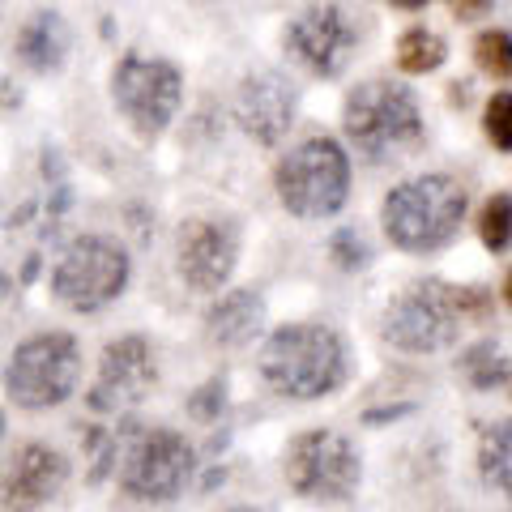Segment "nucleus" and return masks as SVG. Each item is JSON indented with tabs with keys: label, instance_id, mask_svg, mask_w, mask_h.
Listing matches in <instances>:
<instances>
[{
	"label": "nucleus",
	"instance_id": "1",
	"mask_svg": "<svg viewBox=\"0 0 512 512\" xmlns=\"http://www.w3.org/2000/svg\"><path fill=\"white\" fill-rule=\"evenodd\" d=\"M342 133L350 141V150L372 167L410 158L427 137L419 94L402 82H393V77L359 82L342 103Z\"/></svg>",
	"mask_w": 512,
	"mask_h": 512
},
{
	"label": "nucleus",
	"instance_id": "2",
	"mask_svg": "<svg viewBox=\"0 0 512 512\" xmlns=\"http://www.w3.org/2000/svg\"><path fill=\"white\" fill-rule=\"evenodd\" d=\"M261 376L282 397L320 402V397L338 393L350 376L346 338L333 325H316V320L282 325L261 346Z\"/></svg>",
	"mask_w": 512,
	"mask_h": 512
},
{
	"label": "nucleus",
	"instance_id": "3",
	"mask_svg": "<svg viewBox=\"0 0 512 512\" xmlns=\"http://www.w3.org/2000/svg\"><path fill=\"white\" fill-rule=\"evenodd\" d=\"M466 210L470 188L448 171H427L389 188V197L380 205V222L393 248L427 256L453 244L461 222H466Z\"/></svg>",
	"mask_w": 512,
	"mask_h": 512
},
{
	"label": "nucleus",
	"instance_id": "4",
	"mask_svg": "<svg viewBox=\"0 0 512 512\" xmlns=\"http://www.w3.org/2000/svg\"><path fill=\"white\" fill-rule=\"evenodd\" d=\"M491 299L478 286L453 282H414L384 308V342H393L406 355H436L453 346L466 320H483Z\"/></svg>",
	"mask_w": 512,
	"mask_h": 512
},
{
	"label": "nucleus",
	"instance_id": "5",
	"mask_svg": "<svg viewBox=\"0 0 512 512\" xmlns=\"http://www.w3.org/2000/svg\"><path fill=\"white\" fill-rule=\"evenodd\" d=\"M274 188L286 214L303 222H325L350 197V154L338 137L312 133L291 146L274 167Z\"/></svg>",
	"mask_w": 512,
	"mask_h": 512
},
{
	"label": "nucleus",
	"instance_id": "6",
	"mask_svg": "<svg viewBox=\"0 0 512 512\" xmlns=\"http://www.w3.org/2000/svg\"><path fill=\"white\" fill-rule=\"evenodd\" d=\"M111 103H116L120 120L141 141H158L184 103L180 64H171L163 56L124 52L116 60V69H111Z\"/></svg>",
	"mask_w": 512,
	"mask_h": 512
},
{
	"label": "nucleus",
	"instance_id": "7",
	"mask_svg": "<svg viewBox=\"0 0 512 512\" xmlns=\"http://www.w3.org/2000/svg\"><path fill=\"white\" fill-rule=\"evenodd\" d=\"M133 278V256L111 235H77L64 244L52 269V295L69 312H99L124 295Z\"/></svg>",
	"mask_w": 512,
	"mask_h": 512
},
{
	"label": "nucleus",
	"instance_id": "8",
	"mask_svg": "<svg viewBox=\"0 0 512 512\" xmlns=\"http://www.w3.org/2000/svg\"><path fill=\"white\" fill-rule=\"evenodd\" d=\"M82 384V346L69 333H35L5 363V393L22 410L64 406Z\"/></svg>",
	"mask_w": 512,
	"mask_h": 512
},
{
	"label": "nucleus",
	"instance_id": "9",
	"mask_svg": "<svg viewBox=\"0 0 512 512\" xmlns=\"http://www.w3.org/2000/svg\"><path fill=\"white\" fill-rule=\"evenodd\" d=\"M192 470H197V453H192L188 436H180L175 427H146L128 436L116 478L128 500L167 504L188 487Z\"/></svg>",
	"mask_w": 512,
	"mask_h": 512
},
{
	"label": "nucleus",
	"instance_id": "10",
	"mask_svg": "<svg viewBox=\"0 0 512 512\" xmlns=\"http://www.w3.org/2000/svg\"><path fill=\"white\" fill-rule=\"evenodd\" d=\"M359 13H350L346 0H316L299 9L282 30L286 56L316 82H333L350 69L359 52Z\"/></svg>",
	"mask_w": 512,
	"mask_h": 512
},
{
	"label": "nucleus",
	"instance_id": "11",
	"mask_svg": "<svg viewBox=\"0 0 512 512\" xmlns=\"http://www.w3.org/2000/svg\"><path fill=\"white\" fill-rule=\"evenodd\" d=\"M286 483L303 500H329L342 504L363 483L359 448L338 431H303L286 444Z\"/></svg>",
	"mask_w": 512,
	"mask_h": 512
},
{
	"label": "nucleus",
	"instance_id": "12",
	"mask_svg": "<svg viewBox=\"0 0 512 512\" xmlns=\"http://www.w3.org/2000/svg\"><path fill=\"white\" fill-rule=\"evenodd\" d=\"M239 265V227L231 218H188L175 231V274L188 291L218 295Z\"/></svg>",
	"mask_w": 512,
	"mask_h": 512
},
{
	"label": "nucleus",
	"instance_id": "13",
	"mask_svg": "<svg viewBox=\"0 0 512 512\" xmlns=\"http://www.w3.org/2000/svg\"><path fill=\"white\" fill-rule=\"evenodd\" d=\"M154 384H158L154 346L141 338V333H124V338L103 346L99 372H94L86 402L99 414H124V410L146 402V397L154 393Z\"/></svg>",
	"mask_w": 512,
	"mask_h": 512
},
{
	"label": "nucleus",
	"instance_id": "14",
	"mask_svg": "<svg viewBox=\"0 0 512 512\" xmlns=\"http://www.w3.org/2000/svg\"><path fill=\"white\" fill-rule=\"evenodd\" d=\"M295 116H299V94L282 73L261 69V73H248L244 82H239L235 124L244 128V137L256 141V146H265V150L282 146V137L291 133Z\"/></svg>",
	"mask_w": 512,
	"mask_h": 512
},
{
	"label": "nucleus",
	"instance_id": "15",
	"mask_svg": "<svg viewBox=\"0 0 512 512\" xmlns=\"http://www.w3.org/2000/svg\"><path fill=\"white\" fill-rule=\"evenodd\" d=\"M69 483V457L60 448L30 440L18 444L0 470V508L5 512H35L47 500H56Z\"/></svg>",
	"mask_w": 512,
	"mask_h": 512
},
{
	"label": "nucleus",
	"instance_id": "16",
	"mask_svg": "<svg viewBox=\"0 0 512 512\" xmlns=\"http://www.w3.org/2000/svg\"><path fill=\"white\" fill-rule=\"evenodd\" d=\"M69 52H73V30L56 9H35L13 35V56H18L22 69L39 77L60 73Z\"/></svg>",
	"mask_w": 512,
	"mask_h": 512
},
{
	"label": "nucleus",
	"instance_id": "17",
	"mask_svg": "<svg viewBox=\"0 0 512 512\" xmlns=\"http://www.w3.org/2000/svg\"><path fill=\"white\" fill-rule=\"evenodd\" d=\"M265 325V299L256 286H235L222 299H214V308L205 312V338L222 350L248 346Z\"/></svg>",
	"mask_w": 512,
	"mask_h": 512
},
{
	"label": "nucleus",
	"instance_id": "18",
	"mask_svg": "<svg viewBox=\"0 0 512 512\" xmlns=\"http://www.w3.org/2000/svg\"><path fill=\"white\" fill-rule=\"evenodd\" d=\"M478 474L491 491L512 500V419L483 427V436H478Z\"/></svg>",
	"mask_w": 512,
	"mask_h": 512
},
{
	"label": "nucleus",
	"instance_id": "19",
	"mask_svg": "<svg viewBox=\"0 0 512 512\" xmlns=\"http://www.w3.org/2000/svg\"><path fill=\"white\" fill-rule=\"evenodd\" d=\"M397 69H402L406 77H427L436 73L440 64L448 60V39L440 35V30H427V26H410L402 39H397Z\"/></svg>",
	"mask_w": 512,
	"mask_h": 512
},
{
	"label": "nucleus",
	"instance_id": "20",
	"mask_svg": "<svg viewBox=\"0 0 512 512\" xmlns=\"http://www.w3.org/2000/svg\"><path fill=\"white\" fill-rule=\"evenodd\" d=\"M474 64L483 69L491 82H508L512 77V35L504 26H487L474 39Z\"/></svg>",
	"mask_w": 512,
	"mask_h": 512
},
{
	"label": "nucleus",
	"instance_id": "21",
	"mask_svg": "<svg viewBox=\"0 0 512 512\" xmlns=\"http://www.w3.org/2000/svg\"><path fill=\"white\" fill-rule=\"evenodd\" d=\"M478 239H483L487 252H504L512 244V197L508 192H491L478 210Z\"/></svg>",
	"mask_w": 512,
	"mask_h": 512
},
{
	"label": "nucleus",
	"instance_id": "22",
	"mask_svg": "<svg viewBox=\"0 0 512 512\" xmlns=\"http://www.w3.org/2000/svg\"><path fill=\"white\" fill-rule=\"evenodd\" d=\"M483 133L500 154H512V90H495L483 103Z\"/></svg>",
	"mask_w": 512,
	"mask_h": 512
},
{
	"label": "nucleus",
	"instance_id": "23",
	"mask_svg": "<svg viewBox=\"0 0 512 512\" xmlns=\"http://www.w3.org/2000/svg\"><path fill=\"white\" fill-rule=\"evenodd\" d=\"M466 372H470V380L478 384V389H491L495 380H504V363H500V355H495V346H474L470 359H466Z\"/></svg>",
	"mask_w": 512,
	"mask_h": 512
},
{
	"label": "nucleus",
	"instance_id": "24",
	"mask_svg": "<svg viewBox=\"0 0 512 512\" xmlns=\"http://www.w3.org/2000/svg\"><path fill=\"white\" fill-rule=\"evenodd\" d=\"M333 256H338L342 269H359V265H367V256H372V252H367V244H363L359 231L346 227V231L333 235Z\"/></svg>",
	"mask_w": 512,
	"mask_h": 512
},
{
	"label": "nucleus",
	"instance_id": "25",
	"mask_svg": "<svg viewBox=\"0 0 512 512\" xmlns=\"http://www.w3.org/2000/svg\"><path fill=\"white\" fill-rule=\"evenodd\" d=\"M448 13H453L457 22H478L491 13V0H444Z\"/></svg>",
	"mask_w": 512,
	"mask_h": 512
},
{
	"label": "nucleus",
	"instance_id": "26",
	"mask_svg": "<svg viewBox=\"0 0 512 512\" xmlns=\"http://www.w3.org/2000/svg\"><path fill=\"white\" fill-rule=\"evenodd\" d=\"M393 9H402V13H419V9H427L431 0H389Z\"/></svg>",
	"mask_w": 512,
	"mask_h": 512
},
{
	"label": "nucleus",
	"instance_id": "27",
	"mask_svg": "<svg viewBox=\"0 0 512 512\" xmlns=\"http://www.w3.org/2000/svg\"><path fill=\"white\" fill-rule=\"evenodd\" d=\"M504 303L512 308V269H508V278H504Z\"/></svg>",
	"mask_w": 512,
	"mask_h": 512
},
{
	"label": "nucleus",
	"instance_id": "28",
	"mask_svg": "<svg viewBox=\"0 0 512 512\" xmlns=\"http://www.w3.org/2000/svg\"><path fill=\"white\" fill-rule=\"evenodd\" d=\"M227 512H261V508H248V504H239V508H227Z\"/></svg>",
	"mask_w": 512,
	"mask_h": 512
}]
</instances>
